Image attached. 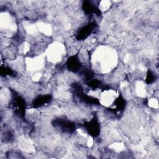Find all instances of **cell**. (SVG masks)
<instances>
[{"instance_id":"cell-2","label":"cell","mask_w":159,"mask_h":159,"mask_svg":"<svg viewBox=\"0 0 159 159\" xmlns=\"http://www.w3.org/2000/svg\"><path fill=\"white\" fill-rule=\"evenodd\" d=\"M67 66L69 70L76 72L80 69V61L76 56H71L67 61Z\"/></svg>"},{"instance_id":"cell-5","label":"cell","mask_w":159,"mask_h":159,"mask_svg":"<svg viewBox=\"0 0 159 159\" xmlns=\"http://www.w3.org/2000/svg\"><path fill=\"white\" fill-rule=\"evenodd\" d=\"M155 80V75H153V73H152L150 71H148L147 73L146 81L147 83H151Z\"/></svg>"},{"instance_id":"cell-3","label":"cell","mask_w":159,"mask_h":159,"mask_svg":"<svg viewBox=\"0 0 159 159\" xmlns=\"http://www.w3.org/2000/svg\"><path fill=\"white\" fill-rule=\"evenodd\" d=\"M87 130H88L89 133L91 134V135L93 136H96L99 132V124L98 123L96 120H94V119L91 120L88 123L87 125Z\"/></svg>"},{"instance_id":"cell-4","label":"cell","mask_w":159,"mask_h":159,"mask_svg":"<svg viewBox=\"0 0 159 159\" xmlns=\"http://www.w3.org/2000/svg\"><path fill=\"white\" fill-rule=\"evenodd\" d=\"M51 98L50 95H45V96H39L35 99H34L33 102V106L34 107H39L41 106L45 103L48 102Z\"/></svg>"},{"instance_id":"cell-1","label":"cell","mask_w":159,"mask_h":159,"mask_svg":"<svg viewBox=\"0 0 159 159\" xmlns=\"http://www.w3.org/2000/svg\"><path fill=\"white\" fill-rule=\"evenodd\" d=\"M95 27V24L93 23H90L88 24L87 25L82 27L78 34V39H86L93 30V29Z\"/></svg>"}]
</instances>
